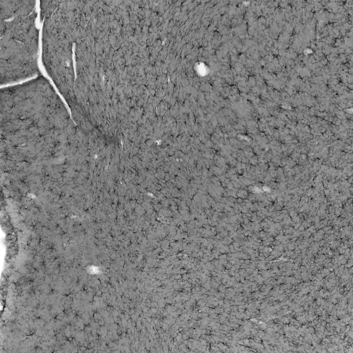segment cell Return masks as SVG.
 <instances>
[{
	"mask_svg": "<svg viewBox=\"0 0 353 353\" xmlns=\"http://www.w3.org/2000/svg\"><path fill=\"white\" fill-rule=\"evenodd\" d=\"M36 2L0 0L1 83L40 75Z\"/></svg>",
	"mask_w": 353,
	"mask_h": 353,
	"instance_id": "cell-1",
	"label": "cell"
}]
</instances>
